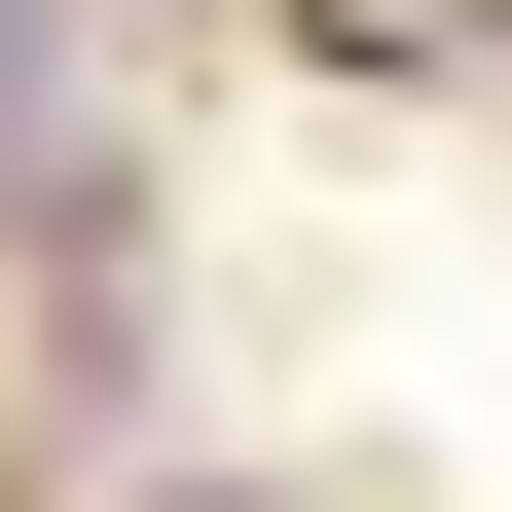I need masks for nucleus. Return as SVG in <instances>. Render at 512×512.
<instances>
[{"mask_svg": "<svg viewBox=\"0 0 512 512\" xmlns=\"http://www.w3.org/2000/svg\"><path fill=\"white\" fill-rule=\"evenodd\" d=\"M0 183L74 220V0H0Z\"/></svg>", "mask_w": 512, "mask_h": 512, "instance_id": "obj_1", "label": "nucleus"}, {"mask_svg": "<svg viewBox=\"0 0 512 512\" xmlns=\"http://www.w3.org/2000/svg\"><path fill=\"white\" fill-rule=\"evenodd\" d=\"M183 512H256V476H183Z\"/></svg>", "mask_w": 512, "mask_h": 512, "instance_id": "obj_2", "label": "nucleus"}]
</instances>
